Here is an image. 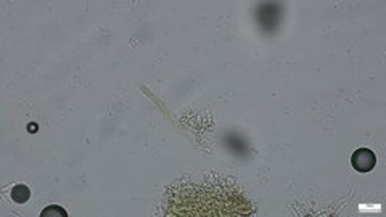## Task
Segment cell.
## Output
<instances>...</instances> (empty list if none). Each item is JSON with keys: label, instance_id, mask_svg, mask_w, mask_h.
I'll return each instance as SVG.
<instances>
[{"label": "cell", "instance_id": "6da1fadb", "mask_svg": "<svg viewBox=\"0 0 386 217\" xmlns=\"http://www.w3.org/2000/svg\"><path fill=\"white\" fill-rule=\"evenodd\" d=\"M351 164L357 172L367 174L376 166V154L368 148H357L351 156Z\"/></svg>", "mask_w": 386, "mask_h": 217}, {"label": "cell", "instance_id": "7a4b0ae2", "mask_svg": "<svg viewBox=\"0 0 386 217\" xmlns=\"http://www.w3.org/2000/svg\"><path fill=\"white\" fill-rule=\"evenodd\" d=\"M29 198H31L29 187H26V185H23V183L15 185L13 190H12V199L15 201V203L25 204V203H28V201H29Z\"/></svg>", "mask_w": 386, "mask_h": 217}, {"label": "cell", "instance_id": "3957f363", "mask_svg": "<svg viewBox=\"0 0 386 217\" xmlns=\"http://www.w3.org/2000/svg\"><path fill=\"white\" fill-rule=\"evenodd\" d=\"M53 217V215H60V217H66L68 215V212L65 211V207H61V206H49V207H45L44 211H42V214H41V217Z\"/></svg>", "mask_w": 386, "mask_h": 217}]
</instances>
